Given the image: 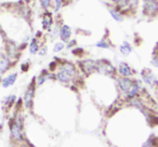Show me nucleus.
<instances>
[{
  "label": "nucleus",
  "mask_w": 158,
  "mask_h": 147,
  "mask_svg": "<svg viewBox=\"0 0 158 147\" xmlns=\"http://www.w3.org/2000/svg\"><path fill=\"white\" fill-rule=\"evenodd\" d=\"M97 71H100L102 74H107V75H113L115 72V68L108 62L102 59V61L97 62Z\"/></svg>",
  "instance_id": "nucleus-1"
},
{
  "label": "nucleus",
  "mask_w": 158,
  "mask_h": 147,
  "mask_svg": "<svg viewBox=\"0 0 158 147\" xmlns=\"http://www.w3.org/2000/svg\"><path fill=\"white\" fill-rule=\"evenodd\" d=\"M10 130L15 140H22V121H10Z\"/></svg>",
  "instance_id": "nucleus-2"
},
{
  "label": "nucleus",
  "mask_w": 158,
  "mask_h": 147,
  "mask_svg": "<svg viewBox=\"0 0 158 147\" xmlns=\"http://www.w3.org/2000/svg\"><path fill=\"white\" fill-rule=\"evenodd\" d=\"M80 67L85 74L89 75V74L97 71V62L92 61V59H86V61H82L80 63Z\"/></svg>",
  "instance_id": "nucleus-3"
},
{
  "label": "nucleus",
  "mask_w": 158,
  "mask_h": 147,
  "mask_svg": "<svg viewBox=\"0 0 158 147\" xmlns=\"http://www.w3.org/2000/svg\"><path fill=\"white\" fill-rule=\"evenodd\" d=\"M34 90H35V82H34V80H33L31 84H29L28 89H27L26 93H25V97H24L25 106H26L27 108H31L33 97H34Z\"/></svg>",
  "instance_id": "nucleus-4"
},
{
  "label": "nucleus",
  "mask_w": 158,
  "mask_h": 147,
  "mask_svg": "<svg viewBox=\"0 0 158 147\" xmlns=\"http://www.w3.org/2000/svg\"><path fill=\"white\" fill-rule=\"evenodd\" d=\"M157 1L156 0H146L143 7V12L145 14H155L157 12Z\"/></svg>",
  "instance_id": "nucleus-5"
},
{
  "label": "nucleus",
  "mask_w": 158,
  "mask_h": 147,
  "mask_svg": "<svg viewBox=\"0 0 158 147\" xmlns=\"http://www.w3.org/2000/svg\"><path fill=\"white\" fill-rule=\"evenodd\" d=\"M142 77H143V79H144V81L146 82V84H151L152 82H156V78L154 77V75L152 74L151 70H148L147 68L143 69V71H142Z\"/></svg>",
  "instance_id": "nucleus-6"
},
{
  "label": "nucleus",
  "mask_w": 158,
  "mask_h": 147,
  "mask_svg": "<svg viewBox=\"0 0 158 147\" xmlns=\"http://www.w3.org/2000/svg\"><path fill=\"white\" fill-rule=\"evenodd\" d=\"M70 34H72V31H70V28L67 25L62 26L61 31H60V37H61V39L63 40V41H68V40H69Z\"/></svg>",
  "instance_id": "nucleus-7"
},
{
  "label": "nucleus",
  "mask_w": 158,
  "mask_h": 147,
  "mask_svg": "<svg viewBox=\"0 0 158 147\" xmlns=\"http://www.w3.org/2000/svg\"><path fill=\"white\" fill-rule=\"evenodd\" d=\"M131 86H132V81L130 79H128V78L125 77L119 80V87H120V89L123 92H128L129 89L131 88Z\"/></svg>",
  "instance_id": "nucleus-8"
},
{
  "label": "nucleus",
  "mask_w": 158,
  "mask_h": 147,
  "mask_svg": "<svg viewBox=\"0 0 158 147\" xmlns=\"http://www.w3.org/2000/svg\"><path fill=\"white\" fill-rule=\"evenodd\" d=\"M16 77H18V75H16V74H12V75H9L7 78H5V79L2 80V87H5V88H8V87L14 84V82H15V80H16Z\"/></svg>",
  "instance_id": "nucleus-9"
},
{
  "label": "nucleus",
  "mask_w": 158,
  "mask_h": 147,
  "mask_svg": "<svg viewBox=\"0 0 158 147\" xmlns=\"http://www.w3.org/2000/svg\"><path fill=\"white\" fill-rule=\"evenodd\" d=\"M119 72H120V75H123V77H129V76L132 75L131 69H130V67L126 63L120 64V66H119Z\"/></svg>",
  "instance_id": "nucleus-10"
},
{
  "label": "nucleus",
  "mask_w": 158,
  "mask_h": 147,
  "mask_svg": "<svg viewBox=\"0 0 158 147\" xmlns=\"http://www.w3.org/2000/svg\"><path fill=\"white\" fill-rule=\"evenodd\" d=\"M9 66H10V62L8 57H6V56L0 57V74H1V72H5L6 70L9 68Z\"/></svg>",
  "instance_id": "nucleus-11"
},
{
  "label": "nucleus",
  "mask_w": 158,
  "mask_h": 147,
  "mask_svg": "<svg viewBox=\"0 0 158 147\" xmlns=\"http://www.w3.org/2000/svg\"><path fill=\"white\" fill-rule=\"evenodd\" d=\"M51 25H52V18L49 14V12H47L44 16V20H42V26H44V29H49Z\"/></svg>",
  "instance_id": "nucleus-12"
},
{
  "label": "nucleus",
  "mask_w": 158,
  "mask_h": 147,
  "mask_svg": "<svg viewBox=\"0 0 158 147\" xmlns=\"http://www.w3.org/2000/svg\"><path fill=\"white\" fill-rule=\"evenodd\" d=\"M57 79H59L60 81H62V82H68V81H70L72 77L68 75L67 72H65L64 70L61 69L59 72H57Z\"/></svg>",
  "instance_id": "nucleus-13"
},
{
  "label": "nucleus",
  "mask_w": 158,
  "mask_h": 147,
  "mask_svg": "<svg viewBox=\"0 0 158 147\" xmlns=\"http://www.w3.org/2000/svg\"><path fill=\"white\" fill-rule=\"evenodd\" d=\"M61 69H62V70H64L65 72H67V74L70 76V77H74L75 74H76V70H75V67L72 65V64H65L64 66H62Z\"/></svg>",
  "instance_id": "nucleus-14"
},
{
  "label": "nucleus",
  "mask_w": 158,
  "mask_h": 147,
  "mask_svg": "<svg viewBox=\"0 0 158 147\" xmlns=\"http://www.w3.org/2000/svg\"><path fill=\"white\" fill-rule=\"evenodd\" d=\"M132 51V48H131V46H130L129 43H128L127 41H125L123 42V44L120 47V52L123 53V55H128L130 52Z\"/></svg>",
  "instance_id": "nucleus-15"
},
{
  "label": "nucleus",
  "mask_w": 158,
  "mask_h": 147,
  "mask_svg": "<svg viewBox=\"0 0 158 147\" xmlns=\"http://www.w3.org/2000/svg\"><path fill=\"white\" fill-rule=\"evenodd\" d=\"M110 14H112V16L117 21V22H121V21H123V15H121L119 12L115 11V10H110Z\"/></svg>",
  "instance_id": "nucleus-16"
},
{
  "label": "nucleus",
  "mask_w": 158,
  "mask_h": 147,
  "mask_svg": "<svg viewBox=\"0 0 158 147\" xmlns=\"http://www.w3.org/2000/svg\"><path fill=\"white\" fill-rule=\"evenodd\" d=\"M29 51H31V53H33V54L37 53V51H38V43H37V41H36L35 39H34L33 42L31 43V47H29Z\"/></svg>",
  "instance_id": "nucleus-17"
},
{
  "label": "nucleus",
  "mask_w": 158,
  "mask_h": 147,
  "mask_svg": "<svg viewBox=\"0 0 158 147\" xmlns=\"http://www.w3.org/2000/svg\"><path fill=\"white\" fill-rule=\"evenodd\" d=\"M63 48H64V43H63V42H59V43H55L53 50H54V52H60V51L63 50Z\"/></svg>",
  "instance_id": "nucleus-18"
},
{
  "label": "nucleus",
  "mask_w": 158,
  "mask_h": 147,
  "mask_svg": "<svg viewBox=\"0 0 158 147\" xmlns=\"http://www.w3.org/2000/svg\"><path fill=\"white\" fill-rule=\"evenodd\" d=\"M97 47H99V48H110V44L106 42V40H101L100 42H98L97 43Z\"/></svg>",
  "instance_id": "nucleus-19"
},
{
  "label": "nucleus",
  "mask_w": 158,
  "mask_h": 147,
  "mask_svg": "<svg viewBox=\"0 0 158 147\" xmlns=\"http://www.w3.org/2000/svg\"><path fill=\"white\" fill-rule=\"evenodd\" d=\"M40 1H41L42 7H44V8H48L49 5H50V1H51V0H40Z\"/></svg>",
  "instance_id": "nucleus-20"
},
{
  "label": "nucleus",
  "mask_w": 158,
  "mask_h": 147,
  "mask_svg": "<svg viewBox=\"0 0 158 147\" xmlns=\"http://www.w3.org/2000/svg\"><path fill=\"white\" fill-rule=\"evenodd\" d=\"M54 1H55V11H57L62 6V0H54Z\"/></svg>",
  "instance_id": "nucleus-21"
},
{
  "label": "nucleus",
  "mask_w": 158,
  "mask_h": 147,
  "mask_svg": "<svg viewBox=\"0 0 158 147\" xmlns=\"http://www.w3.org/2000/svg\"><path fill=\"white\" fill-rule=\"evenodd\" d=\"M138 1L139 0H128V3L131 6H133V7H135L136 5H138Z\"/></svg>",
  "instance_id": "nucleus-22"
},
{
  "label": "nucleus",
  "mask_w": 158,
  "mask_h": 147,
  "mask_svg": "<svg viewBox=\"0 0 158 147\" xmlns=\"http://www.w3.org/2000/svg\"><path fill=\"white\" fill-rule=\"evenodd\" d=\"M44 53H47V48H44L41 51H40V54H41V55L44 54Z\"/></svg>",
  "instance_id": "nucleus-23"
},
{
  "label": "nucleus",
  "mask_w": 158,
  "mask_h": 147,
  "mask_svg": "<svg viewBox=\"0 0 158 147\" xmlns=\"http://www.w3.org/2000/svg\"><path fill=\"white\" fill-rule=\"evenodd\" d=\"M68 1H69V0H62V3H63V2H68Z\"/></svg>",
  "instance_id": "nucleus-24"
},
{
  "label": "nucleus",
  "mask_w": 158,
  "mask_h": 147,
  "mask_svg": "<svg viewBox=\"0 0 158 147\" xmlns=\"http://www.w3.org/2000/svg\"><path fill=\"white\" fill-rule=\"evenodd\" d=\"M26 1H29V0H26Z\"/></svg>",
  "instance_id": "nucleus-25"
}]
</instances>
